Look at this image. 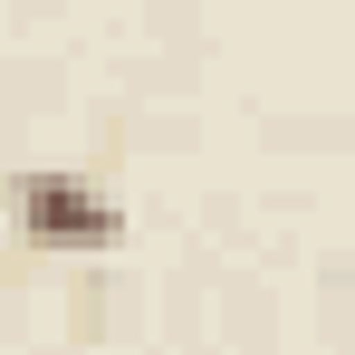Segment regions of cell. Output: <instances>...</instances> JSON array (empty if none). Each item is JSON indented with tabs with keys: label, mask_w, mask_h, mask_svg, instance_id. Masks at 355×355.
I'll return each instance as SVG.
<instances>
[{
	"label": "cell",
	"mask_w": 355,
	"mask_h": 355,
	"mask_svg": "<svg viewBox=\"0 0 355 355\" xmlns=\"http://www.w3.org/2000/svg\"><path fill=\"white\" fill-rule=\"evenodd\" d=\"M10 221L49 259H106V250H125V211L87 173H67V164H29L10 182Z\"/></svg>",
	"instance_id": "6da1fadb"
}]
</instances>
